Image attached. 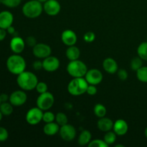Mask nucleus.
Segmentation results:
<instances>
[{"mask_svg":"<svg viewBox=\"0 0 147 147\" xmlns=\"http://www.w3.org/2000/svg\"><path fill=\"white\" fill-rule=\"evenodd\" d=\"M38 78L34 73L24 70L17 76V83L19 87L24 91H31L35 89Z\"/></svg>","mask_w":147,"mask_h":147,"instance_id":"1","label":"nucleus"},{"mask_svg":"<svg viewBox=\"0 0 147 147\" xmlns=\"http://www.w3.org/2000/svg\"><path fill=\"white\" fill-rule=\"evenodd\" d=\"M7 67L11 74L18 76L25 70L26 61L20 54H14L7 59Z\"/></svg>","mask_w":147,"mask_h":147,"instance_id":"2","label":"nucleus"},{"mask_svg":"<svg viewBox=\"0 0 147 147\" xmlns=\"http://www.w3.org/2000/svg\"><path fill=\"white\" fill-rule=\"evenodd\" d=\"M43 11L42 3L38 0H30L24 3L22 7L23 14L30 19H34L40 17Z\"/></svg>","mask_w":147,"mask_h":147,"instance_id":"3","label":"nucleus"},{"mask_svg":"<svg viewBox=\"0 0 147 147\" xmlns=\"http://www.w3.org/2000/svg\"><path fill=\"white\" fill-rule=\"evenodd\" d=\"M88 85L84 77L73 78L67 85V91L72 96H81L86 93Z\"/></svg>","mask_w":147,"mask_h":147,"instance_id":"4","label":"nucleus"},{"mask_svg":"<svg viewBox=\"0 0 147 147\" xmlns=\"http://www.w3.org/2000/svg\"><path fill=\"white\" fill-rule=\"evenodd\" d=\"M67 73L73 78L85 77L88 71V67L86 63L78 60H72L67 64L66 67Z\"/></svg>","mask_w":147,"mask_h":147,"instance_id":"5","label":"nucleus"},{"mask_svg":"<svg viewBox=\"0 0 147 147\" xmlns=\"http://www.w3.org/2000/svg\"><path fill=\"white\" fill-rule=\"evenodd\" d=\"M54 96L48 91L40 94V96L37 97V101H36L37 107L40 108L43 111L50 110L54 105Z\"/></svg>","mask_w":147,"mask_h":147,"instance_id":"6","label":"nucleus"},{"mask_svg":"<svg viewBox=\"0 0 147 147\" xmlns=\"http://www.w3.org/2000/svg\"><path fill=\"white\" fill-rule=\"evenodd\" d=\"M43 113L44 111L37 106L32 108L26 113V121L32 126L37 125L42 121Z\"/></svg>","mask_w":147,"mask_h":147,"instance_id":"7","label":"nucleus"},{"mask_svg":"<svg viewBox=\"0 0 147 147\" xmlns=\"http://www.w3.org/2000/svg\"><path fill=\"white\" fill-rule=\"evenodd\" d=\"M32 48L33 55L39 59H45L52 54V48L45 43H37Z\"/></svg>","mask_w":147,"mask_h":147,"instance_id":"8","label":"nucleus"},{"mask_svg":"<svg viewBox=\"0 0 147 147\" xmlns=\"http://www.w3.org/2000/svg\"><path fill=\"white\" fill-rule=\"evenodd\" d=\"M59 134L63 140L65 142H71L76 138L77 131L73 125L67 123L64 126H60Z\"/></svg>","mask_w":147,"mask_h":147,"instance_id":"9","label":"nucleus"},{"mask_svg":"<svg viewBox=\"0 0 147 147\" xmlns=\"http://www.w3.org/2000/svg\"><path fill=\"white\" fill-rule=\"evenodd\" d=\"M84 78L87 80L88 83L89 85L97 86V85L100 84L102 82L103 76L100 70H99L98 69L93 68L90 69V70H88Z\"/></svg>","mask_w":147,"mask_h":147,"instance_id":"10","label":"nucleus"},{"mask_svg":"<svg viewBox=\"0 0 147 147\" xmlns=\"http://www.w3.org/2000/svg\"><path fill=\"white\" fill-rule=\"evenodd\" d=\"M43 10L49 16L57 15L61 10V5L57 0H47L43 3Z\"/></svg>","mask_w":147,"mask_h":147,"instance_id":"11","label":"nucleus"},{"mask_svg":"<svg viewBox=\"0 0 147 147\" xmlns=\"http://www.w3.org/2000/svg\"><path fill=\"white\" fill-rule=\"evenodd\" d=\"M43 69L45 71L53 73L56 71L60 67V62L57 57L50 55L49 57L43 59L42 60Z\"/></svg>","mask_w":147,"mask_h":147,"instance_id":"12","label":"nucleus"},{"mask_svg":"<svg viewBox=\"0 0 147 147\" xmlns=\"http://www.w3.org/2000/svg\"><path fill=\"white\" fill-rule=\"evenodd\" d=\"M9 102L14 106H21L27 100V96L24 90H15L9 96Z\"/></svg>","mask_w":147,"mask_h":147,"instance_id":"13","label":"nucleus"},{"mask_svg":"<svg viewBox=\"0 0 147 147\" xmlns=\"http://www.w3.org/2000/svg\"><path fill=\"white\" fill-rule=\"evenodd\" d=\"M61 40L63 44L66 46L75 45L77 42L78 37L76 33L72 30H65L61 34Z\"/></svg>","mask_w":147,"mask_h":147,"instance_id":"14","label":"nucleus"},{"mask_svg":"<svg viewBox=\"0 0 147 147\" xmlns=\"http://www.w3.org/2000/svg\"><path fill=\"white\" fill-rule=\"evenodd\" d=\"M25 41L19 36H14L10 41V48L14 54H20L25 47Z\"/></svg>","mask_w":147,"mask_h":147,"instance_id":"15","label":"nucleus"},{"mask_svg":"<svg viewBox=\"0 0 147 147\" xmlns=\"http://www.w3.org/2000/svg\"><path fill=\"white\" fill-rule=\"evenodd\" d=\"M113 131L117 136H124L129 131V125L123 119H118L113 123Z\"/></svg>","mask_w":147,"mask_h":147,"instance_id":"16","label":"nucleus"},{"mask_svg":"<svg viewBox=\"0 0 147 147\" xmlns=\"http://www.w3.org/2000/svg\"><path fill=\"white\" fill-rule=\"evenodd\" d=\"M14 21L13 14L9 11H3L0 12V28L7 30L12 25Z\"/></svg>","mask_w":147,"mask_h":147,"instance_id":"17","label":"nucleus"},{"mask_svg":"<svg viewBox=\"0 0 147 147\" xmlns=\"http://www.w3.org/2000/svg\"><path fill=\"white\" fill-rule=\"evenodd\" d=\"M103 67L109 74H115L119 70V65L116 60L112 57H107L103 62Z\"/></svg>","mask_w":147,"mask_h":147,"instance_id":"18","label":"nucleus"},{"mask_svg":"<svg viewBox=\"0 0 147 147\" xmlns=\"http://www.w3.org/2000/svg\"><path fill=\"white\" fill-rule=\"evenodd\" d=\"M114 122L111 119L107 117H102L98 119L97 122V126L100 131L108 132L113 130Z\"/></svg>","mask_w":147,"mask_h":147,"instance_id":"19","label":"nucleus"},{"mask_svg":"<svg viewBox=\"0 0 147 147\" xmlns=\"http://www.w3.org/2000/svg\"><path fill=\"white\" fill-rule=\"evenodd\" d=\"M60 128V126L56 122L53 121L50 123H46L43 127V132L47 136H55L57 133H59Z\"/></svg>","mask_w":147,"mask_h":147,"instance_id":"20","label":"nucleus"},{"mask_svg":"<svg viewBox=\"0 0 147 147\" xmlns=\"http://www.w3.org/2000/svg\"><path fill=\"white\" fill-rule=\"evenodd\" d=\"M66 57L70 61L72 60H78L80 56V49L76 45L69 46L65 52Z\"/></svg>","mask_w":147,"mask_h":147,"instance_id":"21","label":"nucleus"},{"mask_svg":"<svg viewBox=\"0 0 147 147\" xmlns=\"http://www.w3.org/2000/svg\"><path fill=\"white\" fill-rule=\"evenodd\" d=\"M91 133L88 130H83L79 135L78 142V144L80 146H86V145H88L89 143L91 142Z\"/></svg>","mask_w":147,"mask_h":147,"instance_id":"22","label":"nucleus"},{"mask_svg":"<svg viewBox=\"0 0 147 147\" xmlns=\"http://www.w3.org/2000/svg\"><path fill=\"white\" fill-rule=\"evenodd\" d=\"M93 112H94V114L100 119V118L106 116V113H107V109L104 105L101 104V103H97V104L95 105Z\"/></svg>","mask_w":147,"mask_h":147,"instance_id":"23","label":"nucleus"},{"mask_svg":"<svg viewBox=\"0 0 147 147\" xmlns=\"http://www.w3.org/2000/svg\"><path fill=\"white\" fill-rule=\"evenodd\" d=\"M13 106H14L10 102H3L0 105V111L3 116H9L13 112Z\"/></svg>","mask_w":147,"mask_h":147,"instance_id":"24","label":"nucleus"},{"mask_svg":"<svg viewBox=\"0 0 147 147\" xmlns=\"http://www.w3.org/2000/svg\"><path fill=\"white\" fill-rule=\"evenodd\" d=\"M137 54L144 61H147V41L141 43L137 48Z\"/></svg>","mask_w":147,"mask_h":147,"instance_id":"25","label":"nucleus"},{"mask_svg":"<svg viewBox=\"0 0 147 147\" xmlns=\"http://www.w3.org/2000/svg\"><path fill=\"white\" fill-rule=\"evenodd\" d=\"M136 77L139 81L147 83V66H142L136 71Z\"/></svg>","mask_w":147,"mask_h":147,"instance_id":"26","label":"nucleus"},{"mask_svg":"<svg viewBox=\"0 0 147 147\" xmlns=\"http://www.w3.org/2000/svg\"><path fill=\"white\" fill-rule=\"evenodd\" d=\"M143 66V60L140 57H135L131 60L130 67L134 71H137Z\"/></svg>","mask_w":147,"mask_h":147,"instance_id":"27","label":"nucleus"},{"mask_svg":"<svg viewBox=\"0 0 147 147\" xmlns=\"http://www.w3.org/2000/svg\"><path fill=\"white\" fill-rule=\"evenodd\" d=\"M116 136H117V135H116V134L113 131H109L106 132L103 140L109 146V145L113 144L115 143V142L116 141Z\"/></svg>","mask_w":147,"mask_h":147,"instance_id":"28","label":"nucleus"},{"mask_svg":"<svg viewBox=\"0 0 147 147\" xmlns=\"http://www.w3.org/2000/svg\"><path fill=\"white\" fill-rule=\"evenodd\" d=\"M55 122L60 126H64L68 123V119H67V115L62 112H58L55 115Z\"/></svg>","mask_w":147,"mask_h":147,"instance_id":"29","label":"nucleus"},{"mask_svg":"<svg viewBox=\"0 0 147 147\" xmlns=\"http://www.w3.org/2000/svg\"><path fill=\"white\" fill-rule=\"evenodd\" d=\"M55 121V115L53 112L48 110L45 111L43 113L42 121H44L45 123H50V122H53Z\"/></svg>","mask_w":147,"mask_h":147,"instance_id":"30","label":"nucleus"},{"mask_svg":"<svg viewBox=\"0 0 147 147\" xmlns=\"http://www.w3.org/2000/svg\"><path fill=\"white\" fill-rule=\"evenodd\" d=\"M1 4L9 8H14L21 4L22 0H1Z\"/></svg>","mask_w":147,"mask_h":147,"instance_id":"31","label":"nucleus"},{"mask_svg":"<svg viewBox=\"0 0 147 147\" xmlns=\"http://www.w3.org/2000/svg\"><path fill=\"white\" fill-rule=\"evenodd\" d=\"M88 146V147H107L109 146V145L103 139H94V140H91V142L89 143Z\"/></svg>","mask_w":147,"mask_h":147,"instance_id":"32","label":"nucleus"},{"mask_svg":"<svg viewBox=\"0 0 147 147\" xmlns=\"http://www.w3.org/2000/svg\"><path fill=\"white\" fill-rule=\"evenodd\" d=\"M36 90L38 93L41 94V93H45L48 90V86H47V83L45 82H38L35 88Z\"/></svg>","mask_w":147,"mask_h":147,"instance_id":"33","label":"nucleus"},{"mask_svg":"<svg viewBox=\"0 0 147 147\" xmlns=\"http://www.w3.org/2000/svg\"><path fill=\"white\" fill-rule=\"evenodd\" d=\"M95 39H96V34H95V33L93 32H87L83 35V40L87 43L93 42L95 40Z\"/></svg>","mask_w":147,"mask_h":147,"instance_id":"34","label":"nucleus"},{"mask_svg":"<svg viewBox=\"0 0 147 147\" xmlns=\"http://www.w3.org/2000/svg\"><path fill=\"white\" fill-rule=\"evenodd\" d=\"M116 73H117L118 78L121 80H126L128 79V77H129L128 72L125 69H120V70L119 69Z\"/></svg>","mask_w":147,"mask_h":147,"instance_id":"35","label":"nucleus"},{"mask_svg":"<svg viewBox=\"0 0 147 147\" xmlns=\"http://www.w3.org/2000/svg\"><path fill=\"white\" fill-rule=\"evenodd\" d=\"M9 137V133L7 129L0 126V142H5Z\"/></svg>","mask_w":147,"mask_h":147,"instance_id":"36","label":"nucleus"},{"mask_svg":"<svg viewBox=\"0 0 147 147\" xmlns=\"http://www.w3.org/2000/svg\"><path fill=\"white\" fill-rule=\"evenodd\" d=\"M24 41H25L26 45H27L30 46V47H34V46L37 44V40H36L35 37H33V36H29V37H27V38H26V40H24Z\"/></svg>","mask_w":147,"mask_h":147,"instance_id":"37","label":"nucleus"},{"mask_svg":"<svg viewBox=\"0 0 147 147\" xmlns=\"http://www.w3.org/2000/svg\"><path fill=\"white\" fill-rule=\"evenodd\" d=\"M97 88L95 85H88V86L87 90H86V93L90 96H95L97 93Z\"/></svg>","mask_w":147,"mask_h":147,"instance_id":"38","label":"nucleus"},{"mask_svg":"<svg viewBox=\"0 0 147 147\" xmlns=\"http://www.w3.org/2000/svg\"><path fill=\"white\" fill-rule=\"evenodd\" d=\"M32 67L33 69L35 70H41V69H43L42 61H40V60H35V61L32 63Z\"/></svg>","mask_w":147,"mask_h":147,"instance_id":"39","label":"nucleus"},{"mask_svg":"<svg viewBox=\"0 0 147 147\" xmlns=\"http://www.w3.org/2000/svg\"><path fill=\"white\" fill-rule=\"evenodd\" d=\"M7 30L0 28V41H2L5 39L6 36H7Z\"/></svg>","mask_w":147,"mask_h":147,"instance_id":"40","label":"nucleus"},{"mask_svg":"<svg viewBox=\"0 0 147 147\" xmlns=\"http://www.w3.org/2000/svg\"><path fill=\"white\" fill-rule=\"evenodd\" d=\"M0 100H1V103L7 102V100H9V96L7 94H6V93H2V94L0 95Z\"/></svg>","mask_w":147,"mask_h":147,"instance_id":"41","label":"nucleus"},{"mask_svg":"<svg viewBox=\"0 0 147 147\" xmlns=\"http://www.w3.org/2000/svg\"><path fill=\"white\" fill-rule=\"evenodd\" d=\"M7 32L10 34H14L16 33V30L15 28L11 25L7 29Z\"/></svg>","mask_w":147,"mask_h":147,"instance_id":"42","label":"nucleus"},{"mask_svg":"<svg viewBox=\"0 0 147 147\" xmlns=\"http://www.w3.org/2000/svg\"><path fill=\"white\" fill-rule=\"evenodd\" d=\"M144 134H145V136L147 138V127L146 128V129H145L144 131Z\"/></svg>","mask_w":147,"mask_h":147,"instance_id":"43","label":"nucleus"},{"mask_svg":"<svg viewBox=\"0 0 147 147\" xmlns=\"http://www.w3.org/2000/svg\"><path fill=\"white\" fill-rule=\"evenodd\" d=\"M2 116H3V114L1 113V112L0 111V121H1V119H2Z\"/></svg>","mask_w":147,"mask_h":147,"instance_id":"44","label":"nucleus"},{"mask_svg":"<svg viewBox=\"0 0 147 147\" xmlns=\"http://www.w3.org/2000/svg\"><path fill=\"white\" fill-rule=\"evenodd\" d=\"M38 1H40V2H41V3H45V1H47V0H38Z\"/></svg>","mask_w":147,"mask_h":147,"instance_id":"45","label":"nucleus"},{"mask_svg":"<svg viewBox=\"0 0 147 147\" xmlns=\"http://www.w3.org/2000/svg\"><path fill=\"white\" fill-rule=\"evenodd\" d=\"M119 146H122V147H123L124 146H123V145H121V144L116 145V147H119Z\"/></svg>","mask_w":147,"mask_h":147,"instance_id":"46","label":"nucleus"},{"mask_svg":"<svg viewBox=\"0 0 147 147\" xmlns=\"http://www.w3.org/2000/svg\"><path fill=\"white\" fill-rule=\"evenodd\" d=\"M1 100H0V105H1Z\"/></svg>","mask_w":147,"mask_h":147,"instance_id":"47","label":"nucleus"},{"mask_svg":"<svg viewBox=\"0 0 147 147\" xmlns=\"http://www.w3.org/2000/svg\"><path fill=\"white\" fill-rule=\"evenodd\" d=\"M1 4V0H0V4Z\"/></svg>","mask_w":147,"mask_h":147,"instance_id":"48","label":"nucleus"},{"mask_svg":"<svg viewBox=\"0 0 147 147\" xmlns=\"http://www.w3.org/2000/svg\"><path fill=\"white\" fill-rule=\"evenodd\" d=\"M146 39H147V37H146Z\"/></svg>","mask_w":147,"mask_h":147,"instance_id":"49","label":"nucleus"}]
</instances>
